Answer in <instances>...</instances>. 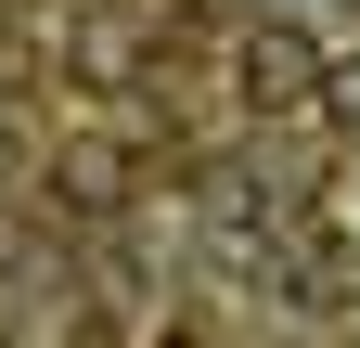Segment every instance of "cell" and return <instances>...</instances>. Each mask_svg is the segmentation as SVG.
<instances>
[{
	"label": "cell",
	"mask_w": 360,
	"mask_h": 348,
	"mask_svg": "<svg viewBox=\"0 0 360 348\" xmlns=\"http://www.w3.org/2000/svg\"><path fill=\"white\" fill-rule=\"evenodd\" d=\"M347 206H360V194H347Z\"/></svg>",
	"instance_id": "cell-6"
},
{
	"label": "cell",
	"mask_w": 360,
	"mask_h": 348,
	"mask_svg": "<svg viewBox=\"0 0 360 348\" xmlns=\"http://www.w3.org/2000/svg\"><path fill=\"white\" fill-rule=\"evenodd\" d=\"M129 77V26H77V91H116Z\"/></svg>",
	"instance_id": "cell-3"
},
{
	"label": "cell",
	"mask_w": 360,
	"mask_h": 348,
	"mask_svg": "<svg viewBox=\"0 0 360 348\" xmlns=\"http://www.w3.org/2000/svg\"><path fill=\"white\" fill-rule=\"evenodd\" d=\"M322 39H309V13H283V0H270V13L232 39V104L245 116H296V104H322Z\"/></svg>",
	"instance_id": "cell-1"
},
{
	"label": "cell",
	"mask_w": 360,
	"mask_h": 348,
	"mask_svg": "<svg viewBox=\"0 0 360 348\" xmlns=\"http://www.w3.org/2000/svg\"><path fill=\"white\" fill-rule=\"evenodd\" d=\"M322 104H335V129H360V65H335V77H322Z\"/></svg>",
	"instance_id": "cell-4"
},
{
	"label": "cell",
	"mask_w": 360,
	"mask_h": 348,
	"mask_svg": "<svg viewBox=\"0 0 360 348\" xmlns=\"http://www.w3.org/2000/svg\"><path fill=\"white\" fill-rule=\"evenodd\" d=\"M283 13H309V0H283Z\"/></svg>",
	"instance_id": "cell-5"
},
{
	"label": "cell",
	"mask_w": 360,
	"mask_h": 348,
	"mask_svg": "<svg viewBox=\"0 0 360 348\" xmlns=\"http://www.w3.org/2000/svg\"><path fill=\"white\" fill-rule=\"evenodd\" d=\"M52 181H65V206H116V194H129V155H116V142H77Z\"/></svg>",
	"instance_id": "cell-2"
}]
</instances>
